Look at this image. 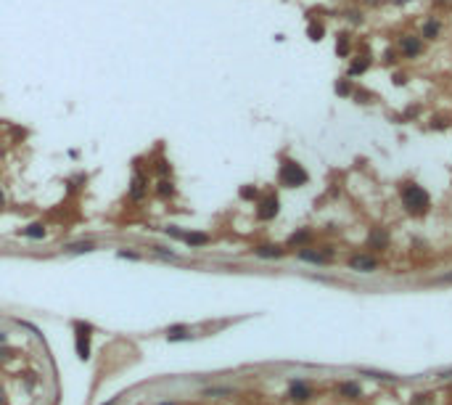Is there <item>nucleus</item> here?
<instances>
[{
    "instance_id": "c756f323",
    "label": "nucleus",
    "mask_w": 452,
    "mask_h": 405,
    "mask_svg": "<svg viewBox=\"0 0 452 405\" xmlns=\"http://www.w3.org/2000/svg\"><path fill=\"white\" fill-rule=\"evenodd\" d=\"M3 201H5V199H3V193H0V207H3Z\"/></svg>"
},
{
    "instance_id": "a211bd4d",
    "label": "nucleus",
    "mask_w": 452,
    "mask_h": 405,
    "mask_svg": "<svg viewBox=\"0 0 452 405\" xmlns=\"http://www.w3.org/2000/svg\"><path fill=\"white\" fill-rule=\"evenodd\" d=\"M95 246L90 244V241H82V244H71V246H67V252L69 254H82V252H93Z\"/></svg>"
},
{
    "instance_id": "0eeeda50",
    "label": "nucleus",
    "mask_w": 452,
    "mask_h": 405,
    "mask_svg": "<svg viewBox=\"0 0 452 405\" xmlns=\"http://www.w3.org/2000/svg\"><path fill=\"white\" fill-rule=\"evenodd\" d=\"M399 48H402V53L407 56V58H415V56H421V50H423V43H421V37L405 35L402 40H399Z\"/></svg>"
},
{
    "instance_id": "2eb2a0df",
    "label": "nucleus",
    "mask_w": 452,
    "mask_h": 405,
    "mask_svg": "<svg viewBox=\"0 0 452 405\" xmlns=\"http://www.w3.org/2000/svg\"><path fill=\"white\" fill-rule=\"evenodd\" d=\"M339 395L349 397V400H357V397H360V387H357L355 381H344L341 387H339Z\"/></svg>"
},
{
    "instance_id": "412c9836",
    "label": "nucleus",
    "mask_w": 452,
    "mask_h": 405,
    "mask_svg": "<svg viewBox=\"0 0 452 405\" xmlns=\"http://www.w3.org/2000/svg\"><path fill=\"white\" fill-rule=\"evenodd\" d=\"M307 35H310L312 40H320V37H323V24H315V22H312L310 27H307Z\"/></svg>"
},
{
    "instance_id": "bb28decb",
    "label": "nucleus",
    "mask_w": 452,
    "mask_h": 405,
    "mask_svg": "<svg viewBox=\"0 0 452 405\" xmlns=\"http://www.w3.org/2000/svg\"><path fill=\"white\" fill-rule=\"evenodd\" d=\"M16 352L14 350H0V357H3V360H8V357H14Z\"/></svg>"
},
{
    "instance_id": "39448f33",
    "label": "nucleus",
    "mask_w": 452,
    "mask_h": 405,
    "mask_svg": "<svg viewBox=\"0 0 452 405\" xmlns=\"http://www.w3.org/2000/svg\"><path fill=\"white\" fill-rule=\"evenodd\" d=\"M146 193H148V175L135 172L133 180H130V199L140 201V199H146Z\"/></svg>"
},
{
    "instance_id": "a878e982",
    "label": "nucleus",
    "mask_w": 452,
    "mask_h": 405,
    "mask_svg": "<svg viewBox=\"0 0 452 405\" xmlns=\"http://www.w3.org/2000/svg\"><path fill=\"white\" fill-rule=\"evenodd\" d=\"M119 257H122V260H137V254H135V252H124V249H122V252H119Z\"/></svg>"
},
{
    "instance_id": "dca6fc26",
    "label": "nucleus",
    "mask_w": 452,
    "mask_h": 405,
    "mask_svg": "<svg viewBox=\"0 0 452 405\" xmlns=\"http://www.w3.org/2000/svg\"><path fill=\"white\" fill-rule=\"evenodd\" d=\"M22 233H24L27 238H37V241H40V238H45V225H43V223H32V225L24 228Z\"/></svg>"
},
{
    "instance_id": "5701e85b",
    "label": "nucleus",
    "mask_w": 452,
    "mask_h": 405,
    "mask_svg": "<svg viewBox=\"0 0 452 405\" xmlns=\"http://www.w3.org/2000/svg\"><path fill=\"white\" fill-rule=\"evenodd\" d=\"M304 241H310V231H299V233H294L288 244H304Z\"/></svg>"
},
{
    "instance_id": "393cba45",
    "label": "nucleus",
    "mask_w": 452,
    "mask_h": 405,
    "mask_svg": "<svg viewBox=\"0 0 452 405\" xmlns=\"http://www.w3.org/2000/svg\"><path fill=\"white\" fill-rule=\"evenodd\" d=\"M346 43H349V37H346V35H339V45H336V50H339V53H346Z\"/></svg>"
},
{
    "instance_id": "aec40b11",
    "label": "nucleus",
    "mask_w": 452,
    "mask_h": 405,
    "mask_svg": "<svg viewBox=\"0 0 452 405\" xmlns=\"http://www.w3.org/2000/svg\"><path fill=\"white\" fill-rule=\"evenodd\" d=\"M156 172H159L161 178H167V175H172V165H169L167 159H159L156 162Z\"/></svg>"
},
{
    "instance_id": "f8f14e48",
    "label": "nucleus",
    "mask_w": 452,
    "mask_h": 405,
    "mask_svg": "<svg viewBox=\"0 0 452 405\" xmlns=\"http://www.w3.org/2000/svg\"><path fill=\"white\" fill-rule=\"evenodd\" d=\"M188 336H191V329H188V326H169L167 329L169 342H180V339H188Z\"/></svg>"
},
{
    "instance_id": "4468645a",
    "label": "nucleus",
    "mask_w": 452,
    "mask_h": 405,
    "mask_svg": "<svg viewBox=\"0 0 452 405\" xmlns=\"http://www.w3.org/2000/svg\"><path fill=\"white\" fill-rule=\"evenodd\" d=\"M257 254L259 257H283V249L280 246H275V244H262V246H257Z\"/></svg>"
},
{
    "instance_id": "423d86ee",
    "label": "nucleus",
    "mask_w": 452,
    "mask_h": 405,
    "mask_svg": "<svg viewBox=\"0 0 452 405\" xmlns=\"http://www.w3.org/2000/svg\"><path fill=\"white\" fill-rule=\"evenodd\" d=\"M349 267L357 273H373L378 267V260L370 254H355V257H349Z\"/></svg>"
},
{
    "instance_id": "473e14b6",
    "label": "nucleus",
    "mask_w": 452,
    "mask_h": 405,
    "mask_svg": "<svg viewBox=\"0 0 452 405\" xmlns=\"http://www.w3.org/2000/svg\"><path fill=\"white\" fill-rule=\"evenodd\" d=\"M161 405H169V403H161Z\"/></svg>"
},
{
    "instance_id": "6e6552de",
    "label": "nucleus",
    "mask_w": 452,
    "mask_h": 405,
    "mask_svg": "<svg viewBox=\"0 0 452 405\" xmlns=\"http://www.w3.org/2000/svg\"><path fill=\"white\" fill-rule=\"evenodd\" d=\"M74 329L80 331V334H77V355H80L82 360H88L90 357V342H88V334H85V331H90V326L74 323Z\"/></svg>"
},
{
    "instance_id": "9d476101",
    "label": "nucleus",
    "mask_w": 452,
    "mask_h": 405,
    "mask_svg": "<svg viewBox=\"0 0 452 405\" xmlns=\"http://www.w3.org/2000/svg\"><path fill=\"white\" fill-rule=\"evenodd\" d=\"M386 244H389L386 231H381V228L370 231V236H368V246H370V249H386Z\"/></svg>"
},
{
    "instance_id": "cd10ccee",
    "label": "nucleus",
    "mask_w": 452,
    "mask_h": 405,
    "mask_svg": "<svg viewBox=\"0 0 452 405\" xmlns=\"http://www.w3.org/2000/svg\"><path fill=\"white\" fill-rule=\"evenodd\" d=\"M394 3H397V5H405V3H410V0H394Z\"/></svg>"
},
{
    "instance_id": "1a4fd4ad",
    "label": "nucleus",
    "mask_w": 452,
    "mask_h": 405,
    "mask_svg": "<svg viewBox=\"0 0 452 405\" xmlns=\"http://www.w3.org/2000/svg\"><path fill=\"white\" fill-rule=\"evenodd\" d=\"M288 397H291L294 403H304V400H310V397H312V389L307 387V384H301V381H291V387H288Z\"/></svg>"
},
{
    "instance_id": "7c9ffc66",
    "label": "nucleus",
    "mask_w": 452,
    "mask_h": 405,
    "mask_svg": "<svg viewBox=\"0 0 452 405\" xmlns=\"http://www.w3.org/2000/svg\"><path fill=\"white\" fill-rule=\"evenodd\" d=\"M0 403H3V389H0Z\"/></svg>"
},
{
    "instance_id": "c85d7f7f",
    "label": "nucleus",
    "mask_w": 452,
    "mask_h": 405,
    "mask_svg": "<svg viewBox=\"0 0 452 405\" xmlns=\"http://www.w3.org/2000/svg\"><path fill=\"white\" fill-rule=\"evenodd\" d=\"M5 342V334H0V344H3Z\"/></svg>"
},
{
    "instance_id": "f03ea898",
    "label": "nucleus",
    "mask_w": 452,
    "mask_h": 405,
    "mask_svg": "<svg viewBox=\"0 0 452 405\" xmlns=\"http://www.w3.org/2000/svg\"><path fill=\"white\" fill-rule=\"evenodd\" d=\"M278 180H280V186H286V188H299V186L307 183V169L301 165H296L294 159H283V165L278 169Z\"/></svg>"
},
{
    "instance_id": "9b49d317",
    "label": "nucleus",
    "mask_w": 452,
    "mask_h": 405,
    "mask_svg": "<svg viewBox=\"0 0 452 405\" xmlns=\"http://www.w3.org/2000/svg\"><path fill=\"white\" fill-rule=\"evenodd\" d=\"M156 196H159V199H172V196H175V183L169 178H161L159 183H156Z\"/></svg>"
},
{
    "instance_id": "2f4dec72",
    "label": "nucleus",
    "mask_w": 452,
    "mask_h": 405,
    "mask_svg": "<svg viewBox=\"0 0 452 405\" xmlns=\"http://www.w3.org/2000/svg\"><path fill=\"white\" fill-rule=\"evenodd\" d=\"M365 3H376V0H365Z\"/></svg>"
},
{
    "instance_id": "6ab92c4d",
    "label": "nucleus",
    "mask_w": 452,
    "mask_h": 405,
    "mask_svg": "<svg viewBox=\"0 0 452 405\" xmlns=\"http://www.w3.org/2000/svg\"><path fill=\"white\" fill-rule=\"evenodd\" d=\"M436 35H439V24L436 22H426L423 24V37H431V40H434Z\"/></svg>"
},
{
    "instance_id": "b1692460",
    "label": "nucleus",
    "mask_w": 452,
    "mask_h": 405,
    "mask_svg": "<svg viewBox=\"0 0 452 405\" xmlns=\"http://www.w3.org/2000/svg\"><path fill=\"white\" fill-rule=\"evenodd\" d=\"M336 93H339V95H349V93H352V85H346L344 80L336 82Z\"/></svg>"
},
{
    "instance_id": "20e7f679",
    "label": "nucleus",
    "mask_w": 452,
    "mask_h": 405,
    "mask_svg": "<svg viewBox=\"0 0 452 405\" xmlns=\"http://www.w3.org/2000/svg\"><path fill=\"white\" fill-rule=\"evenodd\" d=\"M333 257V249L331 246H320V249H301L299 252V260H304V262H317V265H323V262H328V260Z\"/></svg>"
},
{
    "instance_id": "f3484780",
    "label": "nucleus",
    "mask_w": 452,
    "mask_h": 405,
    "mask_svg": "<svg viewBox=\"0 0 452 405\" xmlns=\"http://www.w3.org/2000/svg\"><path fill=\"white\" fill-rule=\"evenodd\" d=\"M368 67H370V58L360 56L357 61H352V64H349V74H352V77H355V74H362V71L368 69Z\"/></svg>"
},
{
    "instance_id": "f257e3e1",
    "label": "nucleus",
    "mask_w": 452,
    "mask_h": 405,
    "mask_svg": "<svg viewBox=\"0 0 452 405\" xmlns=\"http://www.w3.org/2000/svg\"><path fill=\"white\" fill-rule=\"evenodd\" d=\"M429 204H431V201H429V193H426L421 186H407V188L402 191V207H405V210H407L410 214H415V217H418V214H426V212H429Z\"/></svg>"
},
{
    "instance_id": "4be33fe9",
    "label": "nucleus",
    "mask_w": 452,
    "mask_h": 405,
    "mask_svg": "<svg viewBox=\"0 0 452 405\" xmlns=\"http://www.w3.org/2000/svg\"><path fill=\"white\" fill-rule=\"evenodd\" d=\"M241 199H246V201L257 199V188H254V186H244V188H241Z\"/></svg>"
},
{
    "instance_id": "7ed1b4c3",
    "label": "nucleus",
    "mask_w": 452,
    "mask_h": 405,
    "mask_svg": "<svg viewBox=\"0 0 452 405\" xmlns=\"http://www.w3.org/2000/svg\"><path fill=\"white\" fill-rule=\"evenodd\" d=\"M278 207H280L278 196H275V193H267L265 199H259V207H257V217H259V220H272L275 214H278Z\"/></svg>"
},
{
    "instance_id": "ddd939ff",
    "label": "nucleus",
    "mask_w": 452,
    "mask_h": 405,
    "mask_svg": "<svg viewBox=\"0 0 452 405\" xmlns=\"http://www.w3.org/2000/svg\"><path fill=\"white\" fill-rule=\"evenodd\" d=\"M182 241H185L188 246H206L209 236L206 233H182Z\"/></svg>"
}]
</instances>
